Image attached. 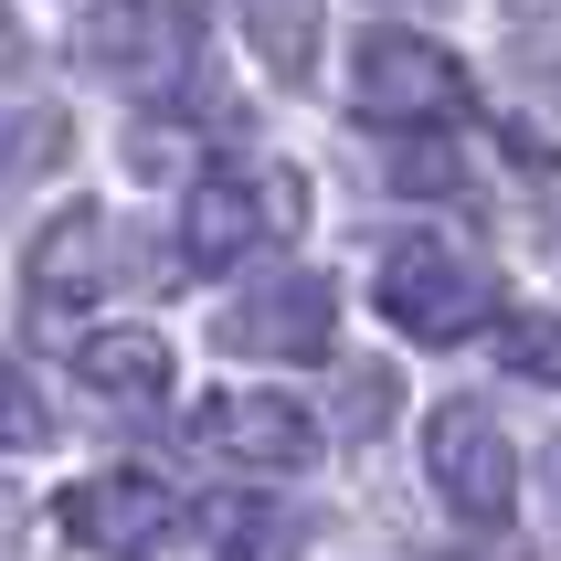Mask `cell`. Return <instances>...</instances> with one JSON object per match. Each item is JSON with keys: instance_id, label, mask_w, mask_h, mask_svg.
Listing matches in <instances>:
<instances>
[{"instance_id": "obj_3", "label": "cell", "mask_w": 561, "mask_h": 561, "mask_svg": "<svg viewBox=\"0 0 561 561\" xmlns=\"http://www.w3.org/2000/svg\"><path fill=\"white\" fill-rule=\"evenodd\" d=\"M488 308H499V276H488L467 244L403 233V244L381 254V318H392L403 340H467Z\"/></svg>"}, {"instance_id": "obj_8", "label": "cell", "mask_w": 561, "mask_h": 561, "mask_svg": "<svg viewBox=\"0 0 561 561\" xmlns=\"http://www.w3.org/2000/svg\"><path fill=\"white\" fill-rule=\"evenodd\" d=\"M329 318H340L329 276H254L222 308V350L233 360H318L329 350Z\"/></svg>"}, {"instance_id": "obj_9", "label": "cell", "mask_w": 561, "mask_h": 561, "mask_svg": "<svg viewBox=\"0 0 561 561\" xmlns=\"http://www.w3.org/2000/svg\"><path fill=\"white\" fill-rule=\"evenodd\" d=\"M117 222L95 213V202H75V213L32 244V308H85L95 286H117Z\"/></svg>"}, {"instance_id": "obj_17", "label": "cell", "mask_w": 561, "mask_h": 561, "mask_svg": "<svg viewBox=\"0 0 561 561\" xmlns=\"http://www.w3.org/2000/svg\"><path fill=\"white\" fill-rule=\"evenodd\" d=\"M413 11H435V0H413Z\"/></svg>"}, {"instance_id": "obj_2", "label": "cell", "mask_w": 561, "mask_h": 561, "mask_svg": "<svg viewBox=\"0 0 561 561\" xmlns=\"http://www.w3.org/2000/svg\"><path fill=\"white\" fill-rule=\"evenodd\" d=\"M75 64L127 95H170L202 64V22H191V0H95L75 32Z\"/></svg>"}, {"instance_id": "obj_7", "label": "cell", "mask_w": 561, "mask_h": 561, "mask_svg": "<svg viewBox=\"0 0 561 561\" xmlns=\"http://www.w3.org/2000/svg\"><path fill=\"white\" fill-rule=\"evenodd\" d=\"M477 95H467V64L435 54L424 32L403 22H381L371 43H360V117H413V127H445V117H467Z\"/></svg>"}, {"instance_id": "obj_11", "label": "cell", "mask_w": 561, "mask_h": 561, "mask_svg": "<svg viewBox=\"0 0 561 561\" xmlns=\"http://www.w3.org/2000/svg\"><path fill=\"white\" fill-rule=\"evenodd\" d=\"M233 11H244V43L276 75H308L318 64V0H233Z\"/></svg>"}, {"instance_id": "obj_15", "label": "cell", "mask_w": 561, "mask_h": 561, "mask_svg": "<svg viewBox=\"0 0 561 561\" xmlns=\"http://www.w3.org/2000/svg\"><path fill=\"white\" fill-rule=\"evenodd\" d=\"M0 445H43V392L0 360Z\"/></svg>"}, {"instance_id": "obj_16", "label": "cell", "mask_w": 561, "mask_h": 561, "mask_svg": "<svg viewBox=\"0 0 561 561\" xmlns=\"http://www.w3.org/2000/svg\"><path fill=\"white\" fill-rule=\"evenodd\" d=\"M11 530H22V499H11V488H0V561H11Z\"/></svg>"}, {"instance_id": "obj_5", "label": "cell", "mask_w": 561, "mask_h": 561, "mask_svg": "<svg viewBox=\"0 0 561 561\" xmlns=\"http://www.w3.org/2000/svg\"><path fill=\"white\" fill-rule=\"evenodd\" d=\"M54 519L85 540L95 561H149V551H170V530H181V499H170L149 467H106V477H75V488L54 499Z\"/></svg>"}, {"instance_id": "obj_6", "label": "cell", "mask_w": 561, "mask_h": 561, "mask_svg": "<svg viewBox=\"0 0 561 561\" xmlns=\"http://www.w3.org/2000/svg\"><path fill=\"white\" fill-rule=\"evenodd\" d=\"M191 435H202V456H222V467H244V477L318 467V413L297 392H213V403L191 413Z\"/></svg>"}, {"instance_id": "obj_14", "label": "cell", "mask_w": 561, "mask_h": 561, "mask_svg": "<svg viewBox=\"0 0 561 561\" xmlns=\"http://www.w3.org/2000/svg\"><path fill=\"white\" fill-rule=\"evenodd\" d=\"M508 360H519V371H540V381H561V308L519 318V329H508Z\"/></svg>"}, {"instance_id": "obj_13", "label": "cell", "mask_w": 561, "mask_h": 561, "mask_svg": "<svg viewBox=\"0 0 561 561\" xmlns=\"http://www.w3.org/2000/svg\"><path fill=\"white\" fill-rule=\"evenodd\" d=\"M213 561H297V519L286 508H222Z\"/></svg>"}, {"instance_id": "obj_1", "label": "cell", "mask_w": 561, "mask_h": 561, "mask_svg": "<svg viewBox=\"0 0 561 561\" xmlns=\"http://www.w3.org/2000/svg\"><path fill=\"white\" fill-rule=\"evenodd\" d=\"M308 222V191H297V170H276V159H254V170H202L181 202V254L202 265V276H222V265H254L265 244H286Z\"/></svg>"}, {"instance_id": "obj_4", "label": "cell", "mask_w": 561, "mask_h": 561, "mask_svg": "<svg viewBox=\"0 0 561 561\" xmlns=\"http://www.w3.org/2000/svg\"><path fill=\"white\" fill-rule=\"evenodd\" d=\"M424 477L477 530H508V508H519V445H508V424L488 403H435L424 413Z\"/></svg>"}, {"instance_id": "obj_12", "label": "cell", "mask_w": 561, "mask_h": 561, "mask_svg": "<svg viewBox=\"0 0 561 561\" xmlns=\"http://www.w3.org/2000/svg\"><path fill=\"white\" fill-rule=\"evenodd\" d=\"M64 159V117L54 106H0V191H22L32 170Z\"/></svg>"}, {"instance_id": "obj_10", "label": "cell", "mask_w": 561, "mask_h": 561, "mask_svg": "<svg viewBox=\"0 0 561 561\" xmlns=\"http://www.w3.org/2000/svg\"><path fill=\"white\" fill-rule=\"evenodd\" d=\"M75 381H85L95 403L149 413L159 392H170V350H159L149 329H85V340H75Z\"/></svg>"}]
</instances>
